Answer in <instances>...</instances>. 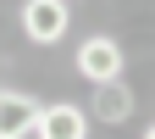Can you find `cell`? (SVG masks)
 Returning a JSON list of instances; mask_svg holds the SVG:
<instances>
[{
  "label": "cell",
  "instance_id": "6da1fadb",
  "mask_svg": "<svg viewBox=\"0 0 155 139\" xmlns=\"http://www.w3.org/2000/svg\"><path fill=\"white\" fill-rule=\"evenodd\" d=\"M72 67H78V78H83V84H111V78H122L127 50L116 45V33H89L83 45L72 50Z\"/></svg>",
  "mask_w": 155,
  "mask_h": 139
},
{
  "label": "cell",
  "instance_id": "7a4b0ae2",
  "mask_svg": "<svg viewBox=\"0 0 155 139\" xmlns=\"http://www.w3.org/2000/svg\"><path fill=\"white\" fill-rule=\"evenodd\" d=\"M17 23L33 45H61L67 28H72V0H22Z\"/></svg>",
  "mask_w": 155,
  "mask_h": 139
},
{
  "label": "cell",
  "instance_id": "3957f363",
  "mask_svg": "<svg viewBox=\"0 0 155 139\" xmlns=\"http://www.w3.org/2000/svg\"><path fill=\"white\" fill-rule=\"evenodd\" d=\"M33 139H89V111L72 106V100H50V106H39Z\"/></svg>",
  "mask_w": 155,
  "mask_h": 139
},
{
  "label": "cell",
  "instance_id": "277c9868",
  "mask_svg": "<svg viewBox=\"0 0 155 139\" xmlns=\"http://www.w3.org/2000/svg\"><path fill=\"white\" fill-rule=\"evenodd\" d=\"M39 95L28 89H0V139H28L33 123H39Z\"/></svg>",
  "mask_w": 155,
  "mask_h": 139
},
{
  "label": "cell",
  "instance_id": "5b68a950",
  "mask_svg": "<svg viewBox=\"0 0 155 139\" xmlns=\"http://www.w3.org/2000/svg\"><path fill=\"white\" fill-rule=\"evenodd\" d=\"M133 106H139V95H133L122 78H111V84H94V106H89V123H127Z\"/></svg>",
  "mask_w": 155,
  "mask_h": 139
},
{
  "label": "cell",
  "instance_id": "8992f818",
  "mask_svg": "<svg viewBox=\"0 0 155 139\" xmlns=\"http://www.w3.org/2000/svg\"><path fill=\"white\" fill-rule=\"evenodd\" d=\"M139 139H155V123H150V128H144V134H139Z\"/></svg>",
  "mask_w": 155,
  "mask_h": 139
}]
</instances>
